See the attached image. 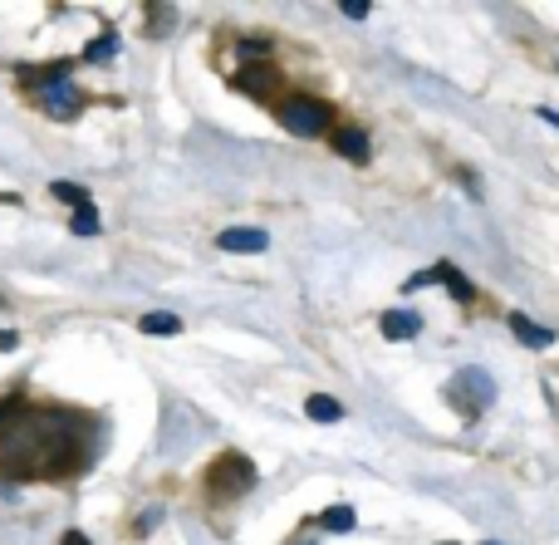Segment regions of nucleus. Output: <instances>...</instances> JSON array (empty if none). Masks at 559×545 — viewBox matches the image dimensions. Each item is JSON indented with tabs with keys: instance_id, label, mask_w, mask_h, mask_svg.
<instances>
[{
	"instance_id": "23",
	"label": "nucleus",
	"mask_w": 559,
	"mask_h": 545,
	"mask_svg": "<svg viewBox=\"0 0 559 545\" xmlns=\"http://www.w3.org/2000/svg\"><path fill=\"white\" fill-rule=\"evenodd\" d=\"M15 344H20V334H15V330H0V349H5V354H10Z\"/></svg>"
},
{
	"instance_id": "7",
	"label": "nucleus",
	"mask_w": 559,
	"mask_h": 545,
	"mask_svg": "<svg viewBox=\"0 0 559 545\" xmlns=\"http://www.w3.org/2000/svg\"><path fill=\"white\" fill-rule=\"evenodd\" d=\"M378 330L383 339H417L422 334V314H412V310H383V320H378Z\"/></svg>"
},
{
	"instance_id": "8",
	"label": "nucleus",
	"mask_w": 559,
	"mask_h": 545,
	"mask_svg": "<svg viewBox=\"0 0 559 545\" xmlns=\"http://www.w3.org/2000/svg\"><path fill=\"white\" fill-rule=\"evenodd\" d=\"M334 153L338 157H348V163H368V133H363V128H334Z\"/></svg>"
},
{
	"instance_id": "20",
	"label": "nucleus",
	"mask_w": 559,
	"mask_h": 545,
	"mask_svg": "<svg viewBox=\"0 0 559 545\" xmlns=\"http://www.w3.org/2000/svg\"><path fill=\"white\" fill-rule=\"evenodd\" d=\"M157 520H162V506H152V511H142V516H138V536H148V530L157 526Z\"/></svg>"
},
{
	"instance_id": "13",
	"label": "nucleus",
	"mask_w": 559,
	"mask_h": 545,
	"mask_svg": "<svg viewBox=\"0 0 559 545\" xmlns=\"http://www.w3.org/2000/svg\"><path fill=\"white\" fill-rule=\"evenodd\" d=\"M138 330L142 334H177L181 320H177V314H167V310H152V314H142V320H138Z\"/></svg>"
},
{
	"instance_id": "19",
	"label": "nucleus",
	"mask_w": 559,
	"mask_h": 545,
	"mask_svg": "<svg viewBox=\"0 0 559 545\" xmlns=\"http://www.w3.org/2000/svg\"><path fill=\"white\" fill-rule=\"evenodd\" d=\"M436 281H442V271H436V265H432V271H417V275H407V285H403V290H422V285H436Z\"/></svg>"
},
{
	"instance_id": "4",
	"label": "nucleus",
	"mask_w": 559,
	"mask_h": 545,
	"mask_svg": "<svg viewBox=\"0 0 559 545\" xmlns=\"http://www.w3.org/2000/svg\"><path fill=\"white\" fill-rule=\"evenodd\" d=\"M44 89V114L50 118H74L79 114V89L69 79H50V84H40Z\"/></svg>"
},
{
	"instance_id": "2",
	"label": "nucleus",
	"mask_w": 559,
	"mask_h": 545,
	"mask_svg": "<svg viewBox=\"0 0 559 545\" xmlns=\"http://www.w3.org/2000/svg\"><path fill=\"white\" fill-rule=\"evenodd\" d=\"M275 118L295 133V138H319V133L329 128L334 114H329V104H319V99H280Z\"/></svg>"
},
{
	"instance_id": "14",
	"label": "nucleus",
	"mask_w": 559,
	"mask_h": 545,
	"mask_svg": "<svg viewBox=\"0 0 559 545\" xmlns=\"http://www.w3.org/2000/svg\"><path fill=\"white\" fill-rule=\"evenodd\" d=\"M319 526H324V530H354L358 516H354V506H329V511L319 516Z\"/></svg>"
},
{
	"instance_id": "25",
	"label": "nucleus",
	"mask_w": 559,
	"mask_h": 545,
	"mask_svg": "<svg viewBox=\"0 0 559 545\" xmlns=\"http://www.w3.org/2000/svg\"><path fill=\"white\" fill-rule=\"evenodd\" d=\"M540 118H544V124H554V128H559V114H554V108H540Z\"/></svg>"
},
{
	"instance_id": "27",
	"label": "nucleus",
	"mask_w": 559,
	"mask_h": 545,
	"mask_svg": "<svg viewBox=\"0 0 559 545\" xmlns=\"http://www.w3.org/2000/svg\"><path fill=\"white\" fill-rule=\"evenodd\" d=\"M446 545H452V540H446Z\"/></svg>"
},
{
	"instance_id": "6",
	"label": "nucleus",
	"mask_w": 559,
	"mask_h": 545,
	"mask_svg": "<svg viewBox=\"0 0 559 545\" xmlns=\"http://www.w3.org/2000/svg\"><path fill=\"white\" fill-rule=\"evenodd\" d=\"M230 84H236V89H246V94H255V99H265V94H275L280 74H275L270 64H240Z\"/></svg>"
},
{
	"instance_id": "22",
	"label": "nucleus",
	"mask_w": 559,
	"mask_h": 545,
	"mask_svg": "<svg viewBox=\"0 0 559 545\" xmlns=\"http://www.w3.org/2000/svg\"><path fill=\"white\" fill-rule=\"evenodd\" d=\"M240 54H246V59H265V54H270V45H260V40H246V45H240Z\"/></svg>"
},
{
	"instance_id": "11",
	"label": "nucleus",
	"mask_w": 559,
	"mask_h": 545,
	"mask_svg": "<svg viewBox=\"0 0 559 545\" xmlns=\"http://www.w3.org/2000/svg\"><path fill=\"white\" fill-rule=\"evenodd\" d=\"M118 45H123V40H118V30H103L99 40L83 45V64H108V59L118 54Z\"/></svg>"
},
{
	"instance_id": "15",
	"label": "nucleus",
	"mask_w": 559,
	"mask_h": 545,
	"mask_svg": "<svg viewBox=\"0 0 559 545\" xmlns=\"http://www.w3.org/2000/svg\"><path fill=\"white\" fill-rule=\"evenodd\" d=\"M142 15H148V35H167V30L177 25V10L172 5H148Z\"/></svg>"
},
{
	"instance_id": "26",
	"label": "nucleus",
	"mask_w": 559,
	"mask_h": 545,
	"mask_svg": "<svg viewBox=\"0 0 559 545\" xmlns=\"http://www.w3.org/2000/svg\"><path fill=\"white\" fill-rule=\"evenodd\" d=\"M485 545H495V540H485Z\"/></svg>"
},
{
	"instance_id": "5",
	"label": "nucleus",
	"mask_w": 559,
	"mask_h": 545,
	"mask_svg": "<svg viewBox=\"0 0 559 545\" xmlns=\"http://www.w3.org/2000/svg\"><path fill=\"white\" fill-rule=\"evenodd\" d=\"M216 246H221V251H236V256H255V251L270 246V236H265L260 226H226V232L216 236Z\"/></svg>"
},
{
	"instance_id": "24",
	"label": "nucleus",
	"mask_w": 559,
	"mask_h": 545,
	"mask_svg": "<svg viewBox=\"0 0 559 545\" xmlns=\"http://www.w3.org/2000/svg\"><path fill=\"white\" fill-rule=\"evenodd\" d=\"M64 545H89V536H79V530H69V536H64Z\"/></svg>"
},
{
	"instance_id": "16",
	"label": "nucleus",
	"mask_w": 559,
	"mask_h": 545,
	"mask_svg": "<svg viewBox=\"0 0 559 545\" xmlns=\"http://www.w3.org/2000/svg\"><path fill=\"white\" fill-rule=\"evenodd\" d=\"M69 226H74V236H99V212H93V202L69 216Z\"/></svg>"
},
{
	"instance_id": "10",
	"label": "nucleus",
	"mask_w": 559,
	"mask_h": 545,
	"mask_svg": "<svg viewBox=\"0 0 559 545\" xmlns=\"http://www.w3.org/2000/svg\"><path fill=\"white\" fill-rule=\"evenodd\" d=\"M305 418H314V422H338V418H344V403L329 398V393H309L305 398Z\"/></svg>"
},
{
	"instance_id": "1",
	"label": "nucleus",
	"mask_w": 559,
	"mask_h": 545,
	"mask_svg": "<svg viewBox=\"0 0 559 545\" xmlns=\"http://www.w3.org/2000/svg\"><path fill=\"white\" fill-rule=\"evenodd\" d=\"M206 487H211V496H221V501H236V496H246L255 487V467L250 457L240 452H221L211 462V471H206Z\"/></svg>"
},
{
	"instance_id": "21",
	"label": "nucleus",
	"mask_w": 559,
	"mask_h": 545,
	"mask_svg": "<svg viewBox=\"0 0 559 545\" xmlns=\"http://www.w3.org/2000/svg\"><path fill=\"white\" fill-rule=\"evenodd\" d=\"M344 15L348 20H368V0H344Z\"/></svg>"
},
{
	"instance_id": "17",
	"label": "nucleus",
	"mask_w": 559,
	"mask_h": 545,
	"mask_svg": "<svg viewBox=\"0 0 559 545\" xmlns=\"http://www.w3.org/2000/svg\"><path fill=\"white\" fill-rule=\"evenodd\" d=\"M50 192H54V197L59 202H69V207H89V192H83V187H74V182H50Z\"/></svg>"
},
{
	"instance_id": "3",
	"label": "nucleus",
	"mask_w": 559,
	"mask_h": 545,
	"mask_svg": "<svg viewBox=\"0 0 559 545\" xmlns=\"http://www.w3.org/2000/svg\"><path fill=\"white\" fill-rule=\"evenodd\" d=\"M491 398H495V383H491V373H485V369H461L456 373L452 403H461V413H466V418H476L481 408H491Z\"/></svg>"
},
{
	"instance_id": "18",
	"label": "nucleus",
	"mask_w": 559,
	"mask_h": 545,
	"mask_svg": "<svg viewBox=\"0 0 559 545\" xmlns=\"http://www.w3.org/2000/svg\"><path fill=\"white\" fill-rule=\"evenodd\" d=\"M25 418V403H20V398H5V403H0V432L10 428V422H20Z\"/></svg>"
},
{
	"instance_id": "9",
	"label": "nucleus",
	"mask_w": 559,
	"mask_h": 545,
	"mask_svg": "<svg viewBox=\"0 0 559 545\" xmlns=\"http://www.w3.org/2000/svg\"><path fill=\"white\" fill-rule=\"evenodd\" d=\"M510 334H515L525 349H550V344H554V334L544 330V324H534L530 314H520V310L510 314Z\"/></svg>"
},
{
	"instance_id": "12",
	"label": "nucleus",
	"mask_w": 559,
	"mask_h": 545,
	"mask_svg": "<svg viewBox=\"0 0 559 545\" xmlns=\"http://www.w3.org/2000/svg\"><path fill=\"white\" fill-rule=\"evenodd\" d=\"M436 271H442V285L452 290V295L461 300V305H471V300H476V290H471V281H466V275L456 271L452 261H436Z\"/></svg>"
}]
</instances>
